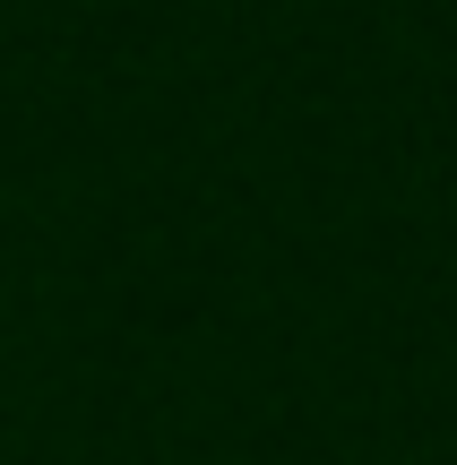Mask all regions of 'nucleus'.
Wrapping results in <instances>:
<instances>
[]
</instances>
